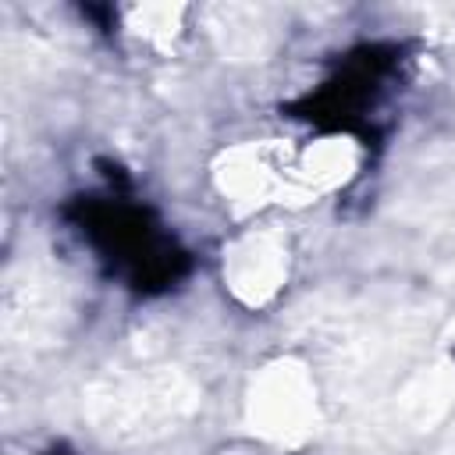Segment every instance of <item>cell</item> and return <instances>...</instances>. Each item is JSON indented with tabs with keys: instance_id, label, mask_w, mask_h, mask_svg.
<instances>
[{
	"instance_id": "obj_1",
	"label": "cell",
	"mask_w": 455,
	"mask_h": 455,
	"mask_svg": "<svg viewBox=\"0 0 455 455\" xmlns=\"http://www.w3.org/2000/svg\"><path fill=\"white\" fill-rule=\"evenodd\" d=\"M245 416L263 441H306L320 423V384L313 370L288 355L267 363L245 391Z\"/></svg>"
},
{
	"instance_id": "obj_2",
	"label": "cell",
	"mask_w": 455,
	"mask_h": 455,
	"mask_svg": "<svg viewBox=\"0 0 455 455\" xmlns=\"http://www.w3.org/2000/svg\"><path fill=\"white\" fill-rule=\"evenodd\" d=\"M220 277L245 309L270 306L291 281V242L270 224L242 228L220 252Z\"/></svg>"
},
{
	"instance_id": "obj_3",
	"label": "cell",
	"mask_w": 455,
	"mask_h": 455,
	"mask_svg": "<svg viewBox=\"0 0 455 455\" xmlns=\"http://www.w3.org/2000/svg\"><path fill=\"white\" fill-rule=\"evenodd\" d=\"M213 188L238 213H259L263 206L291 203L288 185V142L252 139L224 149L213 160Z\"/></svg>"
},
{
	"instance_id": "obj_4",
	"label": "cell",
	"mask_w": 455,
	"mask_h": 455,
	"mask_svg": "<svg viewBox=\"0 0 455 455\" xmlns=\"http://www.w3.org/2000/svg\"><path fill=\"white\" fill-rule=\"evenodd\" d=\"M366 149L348 132H320L302 142H288V185L291 203H316L341 192L363 171Z\"/></svg>"
},
{
	"instance_id": "obj_5",
	"label": "cell",
	"mask_w": 455,
	"mask_h": 455,
	"mask_svg": "<svg viewBox=\"0 0 455 455\" xmlns=\"http://www.w3.org/2000/svg\"><path fill=\"white\" fill-rule=\"evenodd\" d=\"M124 36L153 53L171 50L185 36V7L178 4H135L124 11Z\"/></svg>"
},
{
	"instance_id": "obj_6",
	"label": "cell",
	"mask_w": 455,
	"mask_h": 455,
	"mask_svg": "<svg viewBox=\"0 0 455 455\" xmlns=\"http://www.w3.org/2000/svg\"><path fill=\"white\" fill-rule=\"evenodd\" d=\"M451 345H455V327H451Z\"/></svg>"
}]
</instances>
